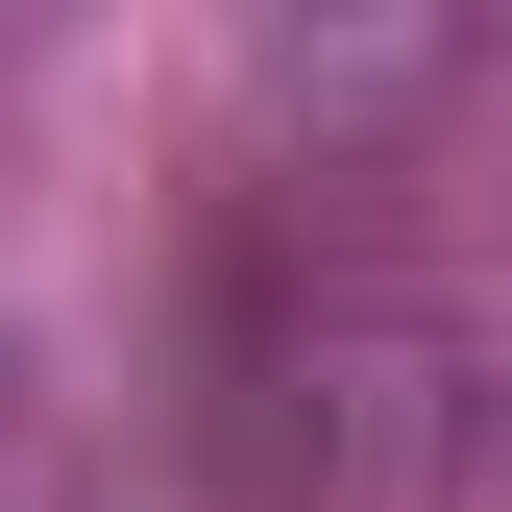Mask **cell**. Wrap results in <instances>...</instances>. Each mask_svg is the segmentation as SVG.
<instances>
[{"mask_svg":"<svg viewBox=\"0 0 512 512\" xmlns=\"http://www.w3.org/2000/svg\"><path fill=\"white\" fill-rule=\"evenodd\" d=\"M196 439H220L244 512H391L439 439H464V317L366 220L269 196L220 244V317H196Z\"/></svg>","mask_w":512,"mask_h":512,"instance_id":"obj_1","label":"cell"}]
</instances>
